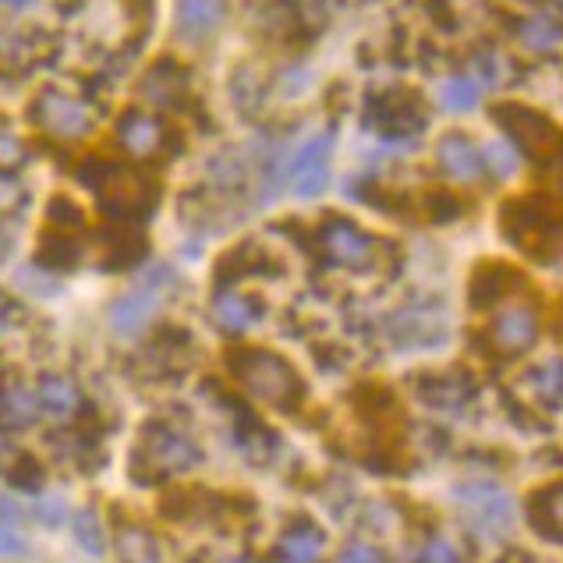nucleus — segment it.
I'll return each instance as SVG.
<instances>
[{
	"label": "nucleus",
	"mask_w": 563,
	"mask_h": 563,
	"mask_svg": "<svg viewBox=\"0 0 563 563\" xmlns=\"http://www.w3.org/2000/svg\"><path fill=\"white\" fill-rule=\"evenodd\" d=\"M234 373L255 400L280 411H295L305 394L295 365L273 355V351H241V355H234Z\"/></svg>",
	"instance_id": "obj_1"
},
{
	"label": "nucleus",
	"mask_w": 563,
	"mask_h": 563,
	"mask_svg": "<svg viewBox=\"0 0 563 563\" xmlns=\"http://www.w3.org/2000/svg\"><path fill=\"white\" fill-rule=\"evenodd\" d=\"M454 500L464 514V521L472 525V532L482 539H507L514 528V500L510 493L493 478H468L454 486Z\"/></svg>",
	"instance_id": "obj_2"
},
{
	"label": "nucleus",
	"mask_w": 563,
	"mask_h": 563,
	"mask_svg": "<svg viewBox=\"0 0 563 563\" xmlns=\"http://www.w3.org/2000/svg\"><path fill=\"white\" fill-rule=\"evenodd\" d=\"M199 461H202V446L196 443V437H188L185 429L170 422L146 426V432H142V440H139V454H135L139 468L153 475H181L196 468Z\"/></svg>",
	"instance_id": "obj_3"
},
{
	"label": "nucleus",
	"mask_w": 563,
	"mask_h": 563,
	"mask_svg": "<svg viewBox=\"0 0 563 563\" xmlns=\"http://www.w3.org/2000/svg\"><path fill=\"white\" fill-rule=\"evenodd\" d=\"M170 287H174V269L159 266L139 287H132L124 298H118L114 309H110V327H114V333L135 336V333L146 330L156 319V312L164 309V298H167Z\"/></svg>",
	"instance_id": "obj_4"
},
{
	"label": "nucleus",
	"mask_w": 563,
	"mask_h": 563,
	"mask_svg": "<svg viewBox=\"0 0 563 563\" xmlns=\"http://www.w3.org/2000/svg\"><path fill=\"white\" fill-rule=\"evenodd\" d=\"M496 124L504 128V135L514 150H521L536 159H545L560 150V128L536 107L525 103H500L493 110Z\"/></svg>",
	"instance_id": "obj_5"
},
{
	"label": "nucleus",
	"mask_w": 563,
	"mask_h": 563,
	"mask_svg": "<svg viewBox=\"0 0 563 563\" xmlns=\"http://www.w3.org/2000/svg\"><path fill=\"white\" fill-rule=\"evenodd\" d=\"M500 223L514 245L528 255H536V260H545L550 249L556 245V217L536 199H518L504 206Z\"/></svg>",
	"instance_id": "obj_6"
},
{
	"label": "nucleus",
	"mask_w": 563,
	"mask_h": 563,
	"mask_svg": "<svg viewBox=\"0 0 563 563\" xmlns=\"http://www.w3.org/2000/svg\"><path fill=\"white\" fill-rule=\"evenodd\" d=\"M319 252H323L327 263L333 266L365 269L376 263L379 241L351 220H327L323 228H319Z\"/></svg>",
	"instance_id": "obj_7"
},
{
	"label": "nucleus",
	"mask_w": 563,
	"mask_h": 563,
	"mask_svg": "<svg viewBox=\"0 0 563 563\" xmlns=\"http://www.w3.org/2000/svg\"><path fill=\"white\" fill-rule=\"evenodd\" d=\"M36 124L54 139H86L92 128V107L60 89H46L36 100Z\"/></svg>",
	"instance_id": "obj_8"
},
{
	"label": "nucleus",
	"mask_w": 563,
	"mask_h": 563,
	"mask_svg": "<svg viewBox=\"0 0 563 563\" xmlns=\"http://www.w3.org/2000/svg\"><path fill=\"white\" fill-rule=\"evenodd\" d=\"M96 188H100V202L107 206V213H114L121 220L142 217L153 202L150 181L124 167H103V178L96 181Z\"/></svg>",
	"instance_id": "obj_9"
},
{
	"label": "nucleus",
	"mask_w": 563,
	"mask_h": 563,
	"mask_svg": "<svg viewBox=\"0 0 563 563\" xmlns=\"http://www.w3.org/2000/svg\"><path fill=\"white\" fill-rule=\"evenodd\" d=\"M330 153H333V132H316L312 139H305L298 153L291 156V188L301 199H312L327 188L330 181Z\"/></svg>",
	"instance_id": "obj_10"
},
{
	"label": "nucleus",
	"mask_w": 563,
	"mask_h": 563,
	"mask_svg": "<svg viewBox=\"0 0 563 563\" xmlns=\"http://www.w3.org/2000/svg\"><path fill=\"white\" fill-rule=\"evenodd\" d=\"M536 341H539V319L532 305H525V301L504 305L489 323V344L500 351V355H521V351H528Z\"/></svg>",
	"instance_id": "obj_11"
},
{
	"label": "nucleus",
	"mask_w": 563,
	"mask_h": 563,
	"mask_svg": "<svg viewBox=\"0 0 563 563\" xmlns=\"http://www.w3.org/2000/svg\"><path fill=\"white\" fill-rule=\"evenodd\" d=\"M437 159H440L446 178H454V181H478L482 174H486V167H482V150L461 132L440 139Z\"/></svg>",
	"instance_id": "obj_12"
},
{
	"label": "nucleus",
	"mask_w": 563,
	"mask_h": 563,
	"mask_svg": "<svg viewBox=\"0 0 563 563\" xmlns=\"http://www.w3.org/2000/svg\"><path fill=\"white\" fill-rule=\"evenodd\" d=\"M118 139L132 156L146 159V156H156L167 146V124L153 114L135 110V114H124V121L118 124Z\"/></svg>",
	"instance_id": "obj_13"
},
{
	"label": "nucleus",
	"mask_w": 563,
	"mask_h": 563,
	"mask_svg": "<svg viewBox=\"0 0 563 563\" xmlns=\"http://www.w3.org/2000/svg\"><path fill=\"white\" fill-rule=\"evenodd\" d=\"M368 124L379 128L383 135H415L418 128L426 124V118H422V110H418V100H411V96H386V100L373 103Z\"/></svg>",
	"instance_id": "obj_14"
},
{
	"label": "nucleus",
	"mask_w": 563,
	"mask_h": 563,
	"mask_svg": "<svg viewBox=\"0 0 563 563\" xmlns=\"http://www.w3.org/2000/svg\"><path fill=\"white\" fill-rule=\"evenodd\" d=\"M40 418V397L29 390L22 379L0 386V426L4 429H29Z\"/></svg>",
	"instance_id": "obj_15"
},
{
	"label": "nucleus",
	"mask_w": 563,
	"mask_h": 563,
	"mask_svg": "<svg viewBox=\"0 0 563 563\" xmlns=\"http://www.w3.org/2000/svg\"><path fill=\"white\" fill-rule=\"evenodd\" d=\"M36 397H40V408L51 418H60V422L82 408V390H78L75 379L68 376H43Z\"/></svg>",
	"instance_id": "obj_16"
},
{
	"label": "nucleus",
	"mask_w": 563,
	"mask_h": 563,
	"mask_svg": "<svg viewBox=\"0 0 563 563\" xmlns=\"http://www.w3.org/2000/svg\"><path fill=\"white\" fill-rule=\"evenodd\" d=\"M323 545H327V539L316 525H295L280 536L277 553L284 563H316L323 556Z\"/></svg>",
	"instance_id": "obj_17"
},
{
	"label": "nucleus",
	"mask_w": 563,
	"mask_h": 563,
	"mask_svg": "<svg viewBox=\"0 0 563 563\" xmlns=\"http://www.w3.org/2000/svg\"><path fill=\"white\" fill-rule=\"evenodd\" d=\"M532 525L545 539L563 542V482L532 496Z\"/></svg>",
	"instance_id": "obj_18"
},
{
	"label": "nucleus",
	"mask_w": 563,
	"mask_h": 563,
	"mask_svg": "<svg viewBox=\"0 0 563 563\" xmlns=\"http://www.w3.org/2000/svg\"><path fill=\"white\" fill-rule=\"evenodd\" d=\"M223 22V0H178V25L185 36L202 40Z\"/></svg>",
	"instance_id": "obj_19"
},
{
	"label": "nucleus",
	"mask_w": 563,
	"mask_h": 563,
	"mask_svg": "<svg viewBox=\"0 0 563 563\" xmlns=\"http://www.w3.org/2000/svg\"><path fill=\"white\" fill-rule=\"evenodd\" d=\"M213 316H217V323L223 330H231V333H245L252 330L255 323H260V305H255V298L249 295H217L213 301Z\"/></svg>",
	"instance_id": "obj_20"
},
{
	"label": "nucleus",
	"mask_w": 563,
	"mask_h": 563,
	"mask_svg": "<svg viewBox=\"0 0 563 563\" xmlns=\"http://www.w3.org/2000/svg\"><path fill=\"white\" fill-rule=\"evenodd\" d=\"M525 386L532 390V397L542 408L560 411L563 408V358H550V362L536 365L532 373H528Z\"/></svg>",
	"instance_id": "obj_21"
},
{
	"label": "nucleus",
	"mask_w": 563,
	"mask_h": 563,
	"mask_svg": "<svg viewBox=\"0 0 563 563\" xmlns=\"http://www.w3.org/2000/svg\"><path fill=\"white\" fill-rule=\"evenodd\" d=\"M118 556L121 563H167L164 560V545L156 542L153 532L139 525H128L118 532Z\"/></svg>",
	"instance_id": "obj_22"
},
{
	"label": "nucleus",
	"mask_w": 563,
	"mask_h": 563,
	"mask_svg": "<svg viewBox=\"0 0 563 563\" xmlns=\"http://www.w3.org/2000/svg\"><path fill=\"white\" fill-rule=\"evenodd\" d=\"M518 36L528 51L550 54L563 46V25L553 19V14H528V19L518 25Z\"/></svg>",
	"instance_id": "obj_23"
},
{
	"label": "nucleus",
	"mask_w": 563,
	"mask_h": 563,
	"mask_svg": "<svg viewBox=\"0 0 563 563\" xmlns=\"http://www.w3.org/2000/svg\"><path fill=\"white\" fill-rule=\"evenodd\" d=\"M518 284H521L518 269L486 266V269H478L475 280H472V301L475 305H493V301H500L510 291V287H518Z\"/></svg>",
	"instance_id": "obj_24"
},
{
	"label": "nucleus",
	"mask_w": 563,
	"mask_h": 563,
	"mask_svg": "<svg viewBox=\"0 0 563 563\" xmlns=\"http://www.w3.org/2000/svg\"><path fill=\"white\" fill-rule=\"evenodd\" d=\"M478 100H482L478 78L457 75V78H446L440 86V103H443V110H450V114H468V110L478 107Z\"/></svg>",
	"instance_id": "obj_25"
},
{
	"label": "nucleus",
	"mask_w": 563,
	"mask_h": 563,
	"mask_svg": "<svg viewBox=\"0 0 563 563\" xmlns=\"http://www.w3.org/2000/svg\"><path fill=\"white\" fill-rule=\"evenodd\" d=\"M468 394H472V386L464 383V379H454V376H446V379H426L422 383V397L429 400L432 408L454 411V408L464 405V400H468Z\"/></svg>",
	"instance_id": "obj_26"
},
{
	"label": "nucleus",
	"mask_w": 563,
	"mask_h": 563,
	"mask_svg": "<svg viewBox=\"0 0 563 563\" xmlns=\"http://www.w3.org/2000/svg\"><path fill=\"white\" fill-rule=\"evenodd\" d=\"M185 89V75L174 71V68H156L146 78V96L153 103H174Z\"/></svg>",
	"instance_id": "obj_27"
},
{
	"label": "nucleus",
	"mask_w": 563,
	"mask_h": 563,
	"mask_svg": "<svg viewBox=\"0 0 563 563\" xmlns=\"http://www.w3.org/2000/svg\"><path fill=\"white\" fill-rule=\"evenodd\" d=\"M482 167L493 170L496 178H514L518 174V150L510 142H489V146H482Z\"/></svg>",
	"instance_id": "obj_28"
},
{
	"label": "nucleus",
	"mask_w": 563,
	"mask_h": 563,
	"mask_svg": "<svg viewBox=\"0 0 563 563\" xmlns=\"http://www.w3.org/2000/svg\"><path fill=\"white\" fill-rule=\"evenodd\" d=\"M71 528H75L78 545H82L86 553H92V556L103 553V528H100V521H96L92 510H78L71 518Z\"/></svg>",
	"instance_id": "obj_29"
},
{
	"label": "nucleus",
	"mask_w": 563,
	"mask_h": 563,
	"mask_svg": "<svg viewBox=\"0 0 563 563\" xmlns=\"http://www.w3.org/2000/svg\"><path fill=\"white\" fill-rule=\"evenodd\" d=\"M260 249L255 245H249V249H238L234 255H228L223 260V266H220V273H223V280H234V277H249V273H255L260 269Z\"/></svg>",
	"instance_id": "obj_30"
},
{
	"label": "nucleus",
	"mask_w": 563,
	"mask_h": 563,
	"mask_svg": "<svg viewBox=\"0 0 563 563\" xmlns=\"http://www.w3.org/2000/svg\"><path fill=\"white\" fill-rule=\"evenodd\" d=\"M418 563H464L461 550L450 539L437 536V539H429L422 550H418Z\"/></svg>",
	"instance_id": "obj_31"
},
{
	"label": "nucleus",
	"mask_w": 563,
	"mask_h": 563,
	"mask_svg": "<svg viewBox=\"0 0 563 563\" xmlns=\"http://www.w3.org/2000/svg\"><path fill=\"white\" fill-rule=\"evenodd\" d=\"M25 146L14 135L8 132H0V174H11V170H19L25 164Z\"/></svg>",
	"instance_id": "obj_32"
},
{
	"label": "nucleus",
	"mask_w": 563,
	"mask_h": 563,
	"mask_svg": "<svg viewBox=\"0 0 563 563\" xmlns=\"http://www.w3.org/2000/svg\"><path fill=\"white\" fill-rule=\"evenodd\" d=\"M336 563H386V556L373 542H347L344 550L336 553Z\"/></svg>",
	"instance_id": "obj_33"
},
{
	"label": "nucleus",
	"mask_w": 563,
	"mask_h": 563,
	"mask_svg": "<svg viewBox=\"0 0 563 563\" xmlns=\"http://www.w3.org/2000/svg\"><path fill=\"white\" fill-rule=\"evenodd\" d=\"M78 260V245H71V241H43V263L51 266H71Z\"/></svg>",
	"instance_id": "obj_34"
},
{
	"label": "nucleus",
	"mask_w": 563,
	"mask_h": 563,
	"mask_svg": "<svg viewBox=\"0 0 563 563\" xmlns=\"http://www.w3.org/2000/svg\"><path fill=\"white\" fill-rule=\"evenodd\" d=\"M25 319V312H22V305L14 301V298H8L4 291H0V336H8V333H14L19 330V323Z\"/></svg>",
	"instance_id": "obj_35"
},
{
	"label": "nucleus",
	"mask_w": 563,
	"mask_h": 563,
	"mask_svg": "<svg viewBox=\"0 0 563 563\" xmlns=\"http://www.w3.org/2000/svg\"><path fill=\"white\" fill-rule=\"evenodd\" d=\"M25 553V539H22V532L19 528H11V525H4L0 521V556H22Z\"/></svg>",
	"instance_id": "obj_36"
},
{
	"label": "nucleus",
	"mask_w": 563,
	"mask_h": 563,
	"mask_svg": "<svg viewBox=\"0 0 563 563\" xmlns=\"http://www.w3.org/2000/svg\"><path fill=\"white\" fill-rule=\"evenodd\" d=\"M36 514H40V521H46L54 528V525H60L64 518H68V504H64L60 496H46V500H40Z\"/></svg>",
	"instance_id": "obj_37"
},
{
	"label": "nucleus",
	"mask_w": 563,
	"mask_h": 563,
	"mask_svg": "<svg viewBox=\"0 0 563 563\" xmlns=\"http://www.w3.org/2000/svg\"><path fill=\"white\" fill-rule=\"evenodd\" d=\"M51 220L57 223V228H82V213H78V206L64 202V199H57L51 206Z\"/></svg>",
	"instance_id": "obj_38"
},
{
	"label": "nucleus",
	"mask_w": 563,
	"mask_h": 563,
	"mask_svg": "<svg viewBox=\"0 0 563 563\" xmlns=\"http://www.w3.org/2000/svg\"><path fill=\"white\" fill-rule=\"evenodd\" d=\"M22 518H25L22 507L14 504V500H8V496H0V521L11 525V528H19V525H22Z\"/></svg>",
	"instance_id": "obj_39"
},
{
	"label": "nucleus",
	"mask_w": 563,
	"mask_h": 563,
	"mask_svg": "<svg viewBox=\"0 0 563 563\" xmlns=\"http://www.w3.org/2000/svg\"><path fill=\"white\" fill-rule=\"evenodd\" d=\"M0 4H4V8H14V11H22V8H32V4H36V0H0Z\"/></svg>",
	"instance_id": "obj_40"
},
{
	"label": "nucleus",
	"mask_w": 563,
	"mask_h": 563,
	"mask_svg": "<svg viewBox=\"0 0 563 563\" xmlns=\"http://www.w3.org/2000/svg\"><path fill=\"white\" fill-rule=\"evenodd\" d=\"M228 563H249V560H241V556H234V560H228Z\"/></svg>",
	"instance_id": "obj_41"
}]
</instances>
